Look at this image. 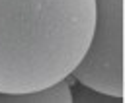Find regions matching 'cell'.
I'll return each mask as SVG.
<instances>
[{
    "label": "cell",
    "mask_w": 125,
    "mask_h": 103,
    "mask_svg": "<svg viewBox=\"0 0 125 103\" xmlns=\"http://www.w3.org/2000/svg\"><path fill=\"white\" fill-rule=\"evenodd\" d=\"M94 0H0V93L45 89L82 60Z\"/></svg>",
    "instance_id": "1"
},
{
    "label": "cell",
    "mask_w": 125,
    "mask_h": 103,
    "mask_svg": "<svg viewBox=\"0 0 125 103\" xmlns=\"http://www.w3.org/2000/svg\"><path fill=\"white\" fill-rule=\"evenodd\" d=\"M72 89L66 80H61L45 89L25 93H0V103H70Z\"/></svg>",
    "instance_id": "3"
},
{
    "label": "cell",
    "mask_w": 125,
    "mask_h": 103,
    "mask_svg": "<svg viewBox=\"0 0 125 103\" xmlns=\"http://www.w3.org/2000/svg\"><path fill=\"white\" fill-rule=\"evenodd\" d=\"M96 23L82 60L70 72L84 87L123 99V0H94Z\"/></svg>",
    "instance_id": "2"
}]
</instances>
